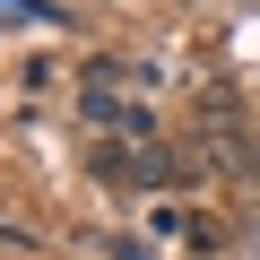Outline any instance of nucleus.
I'll return each instance as SVG.
<instances>
[{
    "mask_svg": "<svg viewBox=\"0 0 260 260\" xmlns=\"http://www.w3.org/2000/svg\"><path fill=\"white\" fill-rule=\"evenodd\" d=\"M200 148H208V174H234V182H260V130H243V121H234V130H208Z\"/></svg>",
    "mask_w": 260,
    "mask_h": 260,
    "instance_id": "1",
    "label": "nucleus"
},
{
    "mask_svg": "<svg viewBox=\"0 0 260 260\" xmlns=\"http://www.w3.org/2000/svg\"><path fill=\"white\" fill-rule=\"evenodd\" d=\"M148 225H156V234H165V243H191V251H217V225H208V217H200V208H174V200H165V208H156V217H148Z\"/></svg>",
    "mask_w": 260,
    "mask_h": 260,
    "instance_id": "2",
    "label": "nucleus"
},
{
    "mask_svg": "<svg viewBox=\"0 0 260 260\" xmlns=\"http://www.w3.org/2000/svg\"><path fill=\"white\" fill-rule=\"evenodd\" d=\"M113 260H156V251H148L139 234H113Z\"/></svg>",
    "mask_w": 260,
    "mask_h": 260,
    "instance_id": "3",
    "label": "nucleus"
}]
</instances>
